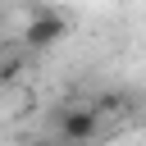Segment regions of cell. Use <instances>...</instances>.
Returning <instances> with one entry per match:
<instances>
[{
	"label": "cell",
	"instance_id": "cell-1",
	"mask_svg": "<svg viewBox=\"0 0 146 146\" xmlns=\"http://www.w3.org/2000/svg\"><path fill=\"white\" fill-rule=\"evenodd\" d=\"M55 123H59V141H68V146H87V141L100 132L96 105H64Z\"/></svg>",
	"mask_w": 146,
	"mask_h": 146
},
{
	"label": "cell",
	"instance_id": "cell-2",
	"mask_svg": "<svg viewBox=\"0 0 146 146\" xmlns=\"http://www.w3.org/2000/svg\"><path fill=\"white\" fill-rule=\"evenodd\" d=\"M68 36V23L59 18V14H32L27 18V27H23V50H55L59 41Z\"/></svg>",
	"mask_w": 146,
	"mask_h": 146
},
{
	"label": "cell",
	"instance_id": "cell-3",
	"mask_svg": "<svg viewBox=\"0 0 146 146\" xmlns=\"http://www.w3.org/2000/svg\"><path fill=\"white\" fill-rule=\"evenodd\" d=\"M23 73V59H9V64H0V82H14Z\"/></svg>",
	"mask_w": 146,
	"mask_h": 146
},
{
	"label": "cell",
	"instance_id": "cell-4",
	"mask_svg": "<svg viewBox=\"0 0 146 146\" xmlns=\"http://www.w3.org/2000/svg\"><path fill=\"white\" fill-rule=\"evenodd\" d=\"M32 146H68V141H32Z\"/></svg>",
	"mask_w": 146,
	"mask_h": 146
}]
</instances>
